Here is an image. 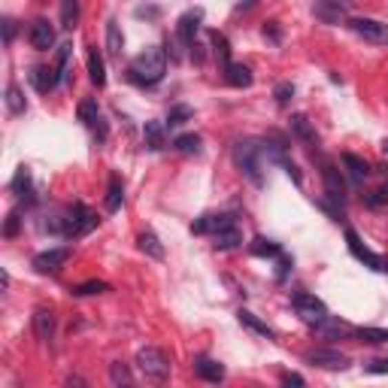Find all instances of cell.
<instances>
[{"label":"cell","mask_w":388,"mask_h":388,"mask_svg":"<svg viewBox=\"0 0 388 388\" xmlns=\"http://www.w3.org/2000/svg\"><path fill=\"white\" fill-rule=\"evenodd\" d=\"M167 73V55L158 45H149L146 52H140L131 67H127V79L136 82V85H158Z\"/></svg>","instance_id":"obj_1"},{"label":"cell","mask_w":388,"mask_h":388,"mask_svg":"<svg viewBox=\"0 0 388 388\" xmlns=\"http://www.w3.org/2000/svg\"><path fill=\"white\" fill-rule=\"evenodd\" d=\"M94 225H97V216L91 212L88 207H82V203H73L70 210L64 212V216H58L55 222H52L49 227L55 234H64V237H85L88 231H94Z\"/></svg>","instance_id":"obj_2"},{"label":"cell","mask_w":388,"mask_h":388,"mask_svg":"<svg viewBox=\"0 0 388 388\" xmlns=\"http://www.w3.org/2000/svg\"><path fill=\"white\" fill-rule=\"evenodd\" d=\"M261 146H258L255 140H240L237 146H234V164L240 167L243 173H246V179L252 182V185L261 188L264 185V173H261Z\"/></svg>","instance_id":"obj_3"},{"label":"cell","mask_w":388,"mask_h":388,"mask_svg":"<svg viewBox=\"0 0 388 388\" xmlns=\"http://www.w3.org/2000/svg\"><path fill=\"white\" fill-rule=\"evenodd\" d=\"M136 367H140V374L146 379H155V382H164L167 376H170V358L161 352V349H140L136 352Z\"/></svg>","instance_id":"obj_4"},{"label":"cell","mask_w":388,"mask_h":388,"mask_svg":"<svg viewBox=\"0 0 388 388\" xmlns=\"http://www.w3.org/2000/svg\"><path fill=\"white\" fill-rule=\"evenodd\" d=\"M292 307H294V313H298L307 325H313V328L318 322H325V318H328V307H325V303L318 300L316 294H309V292H298V294H294Z\"/></svg>","instance_id":"obj_5"},{"label":"cell","mask_w":388,"mask_h":388,"mask_svg":"<svg viewBox=\"0 0 388 388\" xmlns=\"http://www.w3.org/2000/svg\"><path fill=\"white\" fill-rule=\"evenodd\" d=\"M349 30L355 37H361L364 43H374V45H388V25L376 19H349Z\"/></svg>","instance_id":"obj_6"},{"label":"cell","mask_w":388,"mask_h":388,"mask_svg":"<svg viewBox=\"0 0 388 388\" xmlns=\"http://www.w3.org/2000/svg\"><path fill=\"white\" fill-rule=\"evenodd\" d=\"M303 358H307V364L322 367V370H346L349 367V358L340 349H309Z\"/></svg>","instance_id":"obj_7"},{"label":"cell","mask_w":388,"mask_h":388,"mask_svg":"<svg viewBox=\"0 0 388 388\" xmlns=\"http://www.w3.org/2000/svg\"><path fill=\"white\" fill-rule=\"evenodd\" d=\"M349 10H352V0H318L313 6L316 19L325 21V25H340L349 15Z\"/></svg>","instance_id":"obj_8"},{"label":"cell","mask_w":388,"mask_h":388,"mask_svg":"<svg viewBox=\"0 0 388 388\" xmlns=\"http://www.w3.org/2000/svg\"><path fill=\"white\" fill-rule=\"evenodd\" d=\"M346 243H349V252H352L355 258H358V261H364L370 270H379V273H382V267H385V258H379V255L370 252V249L358 240V234H355L352 227L346 231Z\"/></svg>","instance_id":"obj_9"},{"label":"cell","mask_w":388,"mask_h":388,"mask_svg":"<svg viewBox=\"0 0 388 388\" xmlns=\"http://www.w3.org/2000/svg\"><path fill=\"white\" fill-rule=\"evenodd\" d=\"M67 258H70V249H67V246L49 249V252H40L34 258V270L37 273H58L67 264Z\"/></svg>","instance_id":"obj_10"},{"label":"cell","mask_w":388,"mask_h":388,"mask_svg":"<svg viewBox=\"0 0 388 388\" xmlns=\"http://www.w3.org/2000/svg\"><path fill=\"white\" fill-rule=\"evenodd\" d=\"M28 40H30V45H34L37 52H49L52 45H55V28H52L45 19H37L34 25H30V30H28Z\"/></svg>","instance_id":"obj_11"},{"label":"cell","mask_w":388,"mask_h":388,"mask_svg":"<svg viewBox=\"0 0 388 388\" xmlns=\"http://www.w3.org/2000/svg\"><path fill=\"white\" fill-rule=\"evenodd\" d=\"M79 121L97 134V140H106V125L101 119V106H97V101H91L88 97V101L79 103Z\"/></svg>","instance_id":"obj_12"},{"label":"cell","mask_w":388,"mask_h":388,"mask_svg":"<svg viewBox=\"0 0 388 388\" xmlns=\"http://www.w3.org/2000/svg\"><path fill=\"white\" fill-rule=\"evenodd\" d=\"M325 188H328V197L340 212L346 207V182H343V176H340V170H334L331 164H325Z\"/></svg>","instance_id":"obj_13"},{"label":"cell","mask_w":388,"mask_h":388,"mask_svg":"<svg viewBox=\"0 0 388 388\" xmlns=\"http://www.w3.org/2000/svg\"><path fill=\"white\" fill-rule=\"evenodd\" d=\"M201 21H203V10H188L179 19L176 34H179L182 45H194V37H197V30H201Z\"/></svg>","instance_id":"obj_14"},{"label":"cell","mask_w":388,"mask_h":388,"mask_svg":"<svg viewBox=\"0 0 388 388\" xmlns=\"http://www.w3.org/2000/svg\"><path fill=\"white\" fill-rule=\"evenodd\" d=\"M194 374L201 379H207V382H222V379H225V367L218 361L207 358V355H201V358H194Z\"/></svg>","instance_id":"obj_15"},{"label":"cell","mask_w":388,"mask_h":388,"mask_svg":"<svg viewBox=\"0 0 388 388\" xmlns=\"http://www.w3.org/2000/svg\"><path fill=\"white\" fill-rule=\"evenodd\" d=\"M225 79H227V85H234V88H249L255 82V76L246 64H234L231 61V64L225 67Z\"/></svg>","instance_id":"obj_16"},{"label":"cell","mask_w":388,"mask_h":388,"mask_svg":"<svg viewBox=\"0 0 388 388\" xmlns=\"http://www.w3.org/2000/svg\"><path fill=\"white\" fill-rule=\"evenodd\" d=\"M34 334L43 343L52 340V334H55V316H52V309H37L34 313Z\"/></svg>","instance_id":"obj_17"},{"label":"cell","mask_w":388,"mask_h":388,"mask_svg":"<svg viewBox=\"0 0 388 388\" xmlns=\"http://www.w3.org/2000/svg\"><path fill=\"white\" fill-rule=\"evenodd\" d=\"M58 70H52V67H34V73H30V82H34L37 91H43V94H49L52 88L58 85Z\"/></svg>","instance_id":"obj_18"},{"label":"cell","mask_w":388,"mask_h":388,"mask_svg":"<svg viewBox=\"0 0 388 388\" xmlns=\"http://www.w3.org/2000/svg\"><path fill=\"white\" fill-rule=\"evenodd\" d=\"M12 194L19 197V201H25V203H34V188H30V170L28 167H19V173H15Z\"/></svg>","instance_id":"obj_19"},{"label":"cell","mask_w":388,"mask_h":388,"mask_svg":"<svg viewBox=\"0 0 388 388\" xmlns=\"http://www.w3.org/2000/svg\"><path fill=\"white\" fill-rule=\"evenodd\" d=\"M143 140H146V146L152 152H161L167 146V136H164V125H161V121H146V127H143Z\"/></svg>","instance_id":"obj_20"},{"label":"cell","mask_w":388,"mask_h":388,"mask_svg":"<svg viewBox=\"0 0 388 388\" xmlns=\"http://www.w3.org/2000/svg\"><path fill=\"white\" fill-rule=\"evenodd\" d=\"M316 331L322 334V337H355V328H349L346 322H340V318H325V322L316 325Z\"/></svg>","instance_id":"obj_21"},{"label":"cell","mask_w":388,"mask_h":388,"mask_svg":"<svg viewBox=\"0 0 388 388\" xmlns=\"http://www.w3.org/2000/svg\"><path fill=\"white\" fill-rule=\"evenodd\" d=\"M212 240H216V249H237L240 243H243V234H240L237 222H234V225L222 227L218 234H212Z\"/></svg>","instance_id":"obj_22"},{"label":"cell","mask_w":388,"mask_h":388,"mask_svg":"<svg viewBox=\"0 0 388 388\" xmlns=\"http://www.w3.org/2000/svg\"><path fill=\"white\" fill-rule=\"evenodd\" d=\"M88 76L97 88L106 85V67H103V55L97 49H88Z\"/></svg>","instance_id":"obj_23"},{"label":"cell","mask_w":388,"mask_h":388,"mask_svg":"<svg viewBox=\"0 0 388 388\" xmlns=\"http://www.w3.org/2000/svg\"><path fill=\"white\" fill-rule=\"evenodd\" d=\"M121 49H125V34H121L119 21H106V52L112 58H119Z\"/></svg>","instance_id":"obj_24"},{"label":"cell","mask_w":388,"mask_h":388,"mask_svg":"<svg viewBox=\"0 0 388 388\" xmlns=\"http://www.w3.org/2000/svg\"><path fill=\"white\" fill-rule=\"evenodd\" d=\"M121 201H125V185H121V179L112 173L110 188H106V212H116L121 207Z\"/></svg>","instance_id":"obj_25"},{"label":"cell","mask_w":388,"mask_h":388,"mask_svg":"<svg viewBox=\"0 0 388 388\" xmlns=\"http://www.w3.org/2000/svg\"><path fill=\"white\" fill-rule=\"evenodd\" d=\"M237 318H240V325H246L249 331H255V334H261V337H267V340H273L276 334H273V328H267V325L261 322L255 313H249V309H240L237 313Z\"/></svg>","instance_id":"obj_26"},{"label":"cell","mask_w":388,"mask_h":388,"mask_svg":"<svg viewBox=\"0 0 388 388\" xmlns=\"http://www.w3.org/2000/svg\"><path fill=\"white\" fill-rule=\"evenodd\" d=\"M292 131H294V136H300L303 143H307V146H316L318 143V136H316V131L313 127H309V121H307V116H292Z\"/></svg>","instance_id":"obj_27"},{"label":"cell","mask_w":388,"mask_h":388,"mask_svg":"<svg viewBox=\"0 0 388 388\" xmlns=\"http://www.w3.org/2000/svg\"><path fill=\"white\" fill-rule=\"evenodd\" d=\"M343 164L349 167V173H352V179H355V182H361V179H367V176H370V164L364 161V158L352 155V152H346V155H343Z\"/></svg>","instance_id":"obj_28"},{"label":"cell","mask_w":388,"mask_h":388,"mask_svg":"<svg viewBox=\"0 0 388 388\" xmlns=\"http://www.w3.org/2000/svg\"><path fill=\"white\" fill-rule=\"evenodd\" d=\"M249 249H252V255H261V258H279L283 255V246L273 240H264V237H255L249 243Z\"/></svg>","instance_id":"obj_29"},{"label":"cell","mask_w":388,"mask_h":388,"mask_svg":"<svg viewBox=\"0 0 388 388\" xmlns=\"http://www.w3.org/2000/svg\"><path fill=\"white\" fill-rule=\"evenodd\" d=\"M173 149L182 152V155H201V136L197 134H179L173 140Z\"/></svg>","instance_id":"obj_30"},{"label":"cell","mask_w":388,"mask_h":388,"mask_svg":"<svg viewBox=\"0 0 388 388\" xmlns=\"http://www.w3.org/2000/svg\"><path fill=\"white\" fill-rule=\"evenodd\" d=\"M140 249H143V252H146L149 258H155V261H161V258H164V246H161V240H158L152 231H146V234L140 237Z\"/></svg>","instance_id":"obj_31"},{"label":"cell","mask_w":388,"mask_h":388,"mask_svg":"<svg viewBox=\"0 0 388 388\" xmlns=\"http://www.w3.org/2000/svg\"><path fill=\"white\" fill-rule=\"evenodd\" d=\"M6 106H10L12 116H19V112L28 110V101H25V94H21L19 85H10V88H6Z\"/></svg>","instance_id":"obj_32"},{"label":"cell","mask_w":388,"mask_h":388,"mask_svg":"<svg viewBox=\"0 0 388 388\" xmlns=\"http://www.w3.org/2000/svg\"><path fill=\"white\" fill-rule=\"evenodd\" d=\"M192 116H194L192 106L176 103V106H170V112H167V125H170V127H179V125H185V121L192 119Z\"/></svg>","instance_id":"obj_33"},{"label":"cell","mask_w":388,"mask_h":388,"mask_svg":"<svg viewBox=\"0 0 388 388\" xmlns=\"http://www.w3.org/2000/svg\"><path fill=\"white\" fill-rule=\"evenodd\" d=\"M76 21H79V3H76V0H64V3H61V25L67 30H73Z\"/></svg>","instance_id":"obj_34"},{"label":"cell","mask_w":388,"mask_h":388,"mask_svg":"<svg viewBox=\"0 0 388 388\" xmlns=\"http://www.w3.org/2000/svg\"><path fill=\"white\" fill-rule=\"evenodd\" d=\"M103 292H110V285H106L103 279H88V283H82V285L73 288L76 298H91V294H103Z\"/></svg>","instance_id":"obj_35"},{"label":"cell","mask_w":388,"mask_h":388,"mask_svg":"<svg viewBox=\"0 0 388 388\" xmlns=\"http://www.w3.org/2000/svg\"><path fill=\"white\" fill-rule=\"evenodd\" d=\"M355 337L361 343H388V331L382 328H355Z\"/></svg>","instance_id":"obj_36"},{"label":"cell","mask_w":388,"mask_h":388,"mask_svg":"<svg viewBox=\"0 0 388 388\" xmlns=\"http://www.w3.org/2000/svg\"><path fill=\"white\" fill-rule=\"evenodd\" d=\"M110 379H112V385H131L134 382V376H131V370H127V364H110Z\"/></svg>","instance_id":"obj_37"},{"label":"cell","mask_w":388,"mask_h":388,"mask_svg":"<svg viewBox=\"0 0 388 388\" xmlns=\"http://www.w3.org/2000/svg\"><path fill=\"white\" fill-rule=\"evenodd\" d=\"M212 45H216V55L225 61V67L231 64V45H227L225 34H218V30H212Z\"/></svg>","instance_id":"obj_38"},{"label":"cell","mask_w":388,"mask_h":388,"mask_svg":"<svg viewBox=\"0 0 388 388\" xmlns=\"http://www.w3.org/2000/svg\"><path fill=\"white\" fill-rule=\"evenodd\" d=\"M273 97H276L279 106H288V103H292V97H294V85H292V82H279V85L273 88Z\"/></svg>","instance_id":"obj_39"},{"label":"cell","mask_w":388,"mask_h":388,"mask_svg":"<svg viewBox=\"0 0 388 388\" xmlns=\"http://www.w3.org/2000/svg\"><path fill=\"white\" fill-rule=\"evenodd\" d=\"M364 203H367V207H388V185L376 188V192H370L367 197H364Z\"/></svg>","instance_id":"obj_40"},{"label":"cell","mask_w":388,"mask_h":388,"mask_svg":"<svg viewBox=\"0 0 388 388\" xmlns=\"http://www.w3.org/2000/svg\"><path fill=\"white\" fill-rule=\"evenodd\" d=\"M264 37H267V40H273V43L283 40V30H279V21H267V25H264Z\"/></svg>","instance_id":"obj_41"},{"label":"cell","mask_w":388,"mask_h":388,"mask_svg":"<svg viewBox=\"0 0 388 388\" xmlns=\"http://www.w3.org/2000/svg\"><path fill=\"white\" fill-rule=\"evenodd\" d=\"M364 370L367 374H388V358H376V361L364 364Z\"/></svg>","instance_id":"obj_42"},{"label":"cell","mask_w":388,"mask_h":388,"mask_svg":"<svg viewBox=\"0 0 388 388\" xmlns=\"http://www.w3.org/2000/svg\"><path fill=\"white\" fill-rule=\"evenodd\" d=\"M3 234H6V237H15V234H19V212H10V218H6Z\"/></svg>","instance_id":"obj_43"},{"label":"cell","mask_w":388,"mask_h":388,"mask_svg":"<svg viewBox=\"0 0 388 388\" xmlns=\"http://www.w3.org/2000/svg\"><path fill=\"white\" fill-rule=\"evenodd\" d=\"M12 40H15V21L12 19H3V43L12 45Z\"/></svg>","instance_id":"obj_44"},{"label":"cell","mask_w":388,"mask_h":388,"mask_svg":"<svg viewBox=\"0 0 388 388\" xmlns=\"http://www.w3.org/2000/svg\"><path fill=\"white\" fill-rule=\"evenodd\" d=\"M288 270H292V258L279 255V270H276V279H279V283H283V279L288 276Z\"/></svg>","instance_id":"obj_45"},{"label":"cell","mask_w":388,"mask_h":388,"mask_svg":"<svg viewBox=\"0 0 388 388\" xmlns=\"http://www.w3.org/2000/svg\"><path fill=\"white\" fill-rule=\"evenodd\" d=\"M283 385H307V379L300 374H283Z\"/></svg>","instance_id":"obj_46"}]
</instances>
